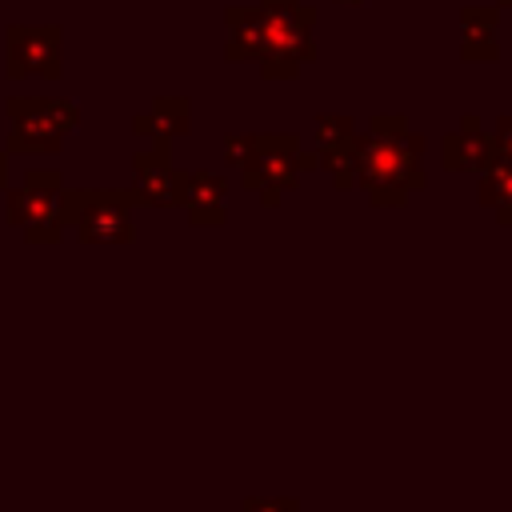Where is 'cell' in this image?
<instances>
[{
	"label": "cell",
	"mask_w": 512,
	"mask_h": 512,
	"mask_svg": "<svg viewBox=\"0 0 512 512\" xmlns=\"http://www.w3.org/2000/svg\"><path fill=\"white\" fill-rule=\"evenodd\" d=\"M132 196L152 208H172L180 200V168L168 156V144H148L132 156Z\"/></svg>",
	"instance_id": "8"
},
{
	"label": "cell",
	"mask_w": 512,
	"mask_h": 512,
	"mask_svg": "<svg viewBox=\"0 0 512 512\" xmlns=\"http://www.w3.org/2000/svg\"><path fill=\"white\" fill-rule=\"evenodd\" d=\"M60 192H64V180L56 168H28L20 184L4 188V220L20 228L28 244H52L64 236Z\"/></svg>",
	"instance_id": "6"
},
{
	"label": "cell",
	"mask_w": 512,
	"mask_h": 512,
	"mask_svg": "<svg viewBox=\"0 0 512 512\" xmlns=\"http://www.w3.org/2000/svg\"><path fill=\"white\" fill-rule=\"evenodd\" d=\"M188 128H192V100L188 96H156L148 104V112H140L132 120L136 136H144L148 144H168V148L176 136H188Z\"/></svg>",
	"instance_id": "12"
},
{
	"label": "cell",
	"mask_w": 512,
	"mask_h": 512,
	"mask_svg": "<svg viewBox=\"0 0 512 512\" xmlns=\"http://www.w3.org/2000/svg\"><path fill=\"white\" fill-rule=\"evenodd\" d=\"M496 160V140L480 124V116H464L444 140H440V164L448 172H484Z\"/></svg>",
	"instance_id": "9"
},
{
	"label": "cell",
	"mask_w": 512,
	"mask_h": 512,
	"mask_svg": "<svg viewBox=\"0 0 512 512\" xmlns=\"http://www.w3.org/2000/svg\"><path fill=\"white\" fill-rule=\"evenodd\" d=\"M460 56L468 64L500 60V4H468L460 12Z\"/></svg>",
	"instance_id": "11"
},
{
	"label": "cell",
	"mask_w": 512,
	"mask_h": 512,
	"mask_svg": "<svg viewBox=\"0 0 512 512\" xmlns=\"http://www.w3.org/2000/svg\"><path fill=\"white\" fill-rule=\"evenodd\" d=\"M140 200L132 188H64L60 228L84 244H128L136 236L132 208Z\"/></svg>",
	"instance_id": "3"
},
{
	"label": "cell",
	"mask_w": 512,
	"mask_h": 512,
	"mask_svg": "<svg viewBox=\"0 0 512 512\" xmlns=\"http://www.w3.org/2000/svg\"><path fill=\"white\" fill-rule=\"evenodd\" d=\"M244 512H300L296 500H248Z\"/></svg>",
	"instance_id": "18"
},
{
	"label": "cell",
	"mask_w": 512,
	"mask_h": 512,
	"mask_svg": "<svg viewBox=\"0 0 512 512\" xmlns=\"http://www.w3.org/2000/svg\"><path fill=\"white\" fill-rule=\"evenodd\" d=\"M424 136L404 116H372L356 152V184L380 204L396 208L424 188Z\"/></svg>",
	"instance_id": "1"
},
{
	"label": "cell",
	"mask_w": 512,
	"mask_h": 512,
	"mask_svg": "<svg viewBox=\"0 0 512 512\" xmlns=\"http://www.w3.org/2000/svg\"><path fill=\"white\" fill-rule=\"evenodd\" d=\"M352 136H360L352 116H320L316 128H312V152L332 148V144H344V140H352Z\"/></svg>",
	"instance_id": "16"
},
{
	"label": "cell",
	"mask_w": 512,
	"mask_h": 512,
	"mask_svg": "<svg viewBox=\"0 0 512 512\" xmlns=\"http://www.w3.org/2000/svg\"><path fill=\"white\" fill-rule=\"evenodd\" d=\"M496 4H500V8H512V0H496Z\"/></svg>",
	"instance_id": "21"
},
{
	"label": "cell",
	"mask_w": 512,
	"mask_h": 512,
	"mask_svg": "<svg viewBox=\"0 0 512 512\" xmlns=\"http://www.w3.org/2000/svg\"><path fill=\"white\" fill-rule=\"evenodd\" d=\"M340 4H348V8H360V4H364V0H340Z\"/></svg>",
	"instance_id": "20"
},
{
	"label": "cell",
	"mask_w": 512,
	"mask_h": 512,
	"mask_svg": "<svg viewBox=\"0 0 512 512\" xmlns=\"http://www.w3.org/2000/svg\"><path fill=\"white\" fill-rule=\"evenodd\" d=\"M312 168H316V152H304L300 136H292V132H248V156L240 164V184L248 192H256L260 204L272 208Z\"/></svg>",
	"instance_id": "4"
},
{
	"label": "cell",
	"mask_w": 512,
	"mask_h": 512,
	"mask_svg": "<svg viewBox=\"0 0 512 512\" xmlns=\"http://www.w3.org/2000/svg\"><path fill=\"white\" fill-rule=\"evenodd\" d=\"M260 4V76L264 80H292L304 64L316 60L312 24L316 8L304 0H256Z\"/></svg>",
	"instance_id": "2"
},
{
	"label": "cell",
	"mask_w": 512,
	"mask_h": 512,
	"mask_svg": "<svg viewBox=\"0 0 512 512\" xmlns=\"http://www.w3.org/2000/svg\"><path fill=\"white\" fill-rule=\"evenodd\" d=\"M492 140H496V156H508V160H512V116H500V120H496Z\"/></svg>",
	"instance_id": "17"
},
{
	"label": "cell",
	"mask_w": 512,
	"mask_h": 512,
	"mask_svg": "<svg viewBox=\"0 0 512 512\" xmlns=\"http://www.w3.org/2000/svg\"><path fill=\"white\" fill-rule=\"evenodd\" d=\"M224 196L228 184L216 172H180V208L188 216L192 228H220L228 220L224 212Z\"/></svg>",
	"instance_id": "10"
},
{
	"label": "cell",
	"mask_w": 512,
	"mask_h": 512,
	"mask_svg": "<svg viewBox=\"0 0 512 512\" xmlns=\"http://www.w3.org/2000/svg\"><path fill=\"white\" fill-rule=\"evenodd\" d=\"M476 196L484 208L496 212L500 224L512 228V160L508 156H496L484 172H480V184H476Z\"/></svg>",
	"instance_id": "14"
},
{
	"label": "cell",
	"mask_w": 512,
	"mask_h": 512,
	"mask_svg": "<svg viewBox=\"0 0 512 512\" xmlns=\"http://www.w3.org/2000/svg\"><path fill=\"white\" fill-rule=\"evenodd\" d=\"M224 56L232 64H256L260 56V4H232L224 12Z\"/></svg>",
	"instance_id": "13"
},
{
	"label": "cell",
	"mask_w": 512,
	"mask_h": 512,
	"mask_svg": "<svg viewBox=\"0 0 512 512\" xmlns=\"http://www.w3.org/2000/svg\"><path fill=\"white\" fill-rule=\"evenodd\" d=\"M356 152H360V136H352L344 144H332V148H320L316 152V168L336 188H356Z\"/></svg>",
	"instance_id": "15"
},
{
	"label": "cell",
	"mask_w": 512,
	"mask_h": 512,
	"mask_svg": "<svg viewBox=\"0 0 512 512\" xmlns=\"http://www.w3.org/2000/svg\"><path fill=\"white\" fill-rule=\"evenodd\" d=\"M4 112L12 120L8 128V152L32 156V152H60L64 136L76 128V104L68 96H8Z\"/></svg>",
	"instance_id": "5"
},
{
	"label": "cell",
	"mask_w": 512,
	"mask_h": 512,
	"mask_svg": "<svg viewBox=\"0 0 512 512\" xmlns=\"http://www.w3.org/2000/svg\"><path fill=\"white\" fill-rule=\"evenodd\" d=\"M8 188V152H0V192Z\"/></svg>",
	"instance_id": "19"
},
{
	"label": "cell",
	"mask_w": 512,
	"mask_h": 512,
	"mask_svg": "<svg viewBox=\"0 0 512 512\" xmlns=\"http://www.w3.org/2000/svg\"><path fill=\"white\" fill-rule=\"evenodd\" d=\"M4 72L12 80H20V76L60 80L64 28L60 24H8L4 28Z\"/></svg>",
	"instance_id": "7"
}]
</instances>
